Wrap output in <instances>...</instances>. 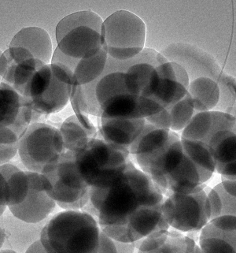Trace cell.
<instances>
[{"mask_svg": "<svg viewBox=\"0 0 236 253\" xmlns=\"http://www.w3.org/2000/svg\"><path fill=\"white\" fill-rule=\"evenodd\" d=\"M72 85L73 77L67 66L59 63L42 66L22 95L33 111L32 123L63 111L69 102Z\"/></svg>", "mask_w": 236, "mask_h": 253, "instance_id": "cell-4", "label": "cell"}, {"mask_svg": "<svg viewBox=\"0 0 236 253\" xmlns=\"http://www.w3.org/2000/svg\"><path fill=\"white\" fill-rule=\"evenodd\" d=\"M210 220L225 215L236 216V181L222 177L221 183L209 189L207 195Z\"/></svg>", "mask_w": 236, "mask_h": 253, "instance_id": "cell-22", "label": "cell"}, {"mask_svg": "<svg viewBox=\"0 0 236 253\" xmlns=\"http://www.w3.org/2000/svg\"><path fill=\"white\" fill-rule=\"evenodd\" d=\"M51 183L49 196L63 210H82L89 201L90 186L76 168L74 152L66 151L41 172Z\"/></svg>", "mask_w": 236, "mask_h": 253, "instance_id": "cell-7", "label": "cell"}, {"mask_svg": "<svg viewBox=\"0 0 236 253\" xmlns=\"http://www.w3.org/2000/svg\"><path fill=\"white\" fill-rule=\"evenodd\" d=\"M114 242H115L116 247H117L118 253H134L136 250L135 242L125 243V242H117L115 240H114Z\"/></svg>", "mask_w": 236, "mask_h": 253, "instance_id": "cell-33", "label": "cell"}, {"mask_svg": "<svg viewBox=\"0 0 236 253\" xmlns=\"http://www.w3.org/2000/svg\"><path fill=\"white\" fill-rule=\"evenodd\" d=\"M45 64L35 59L22 47H9L0 58V76L2 82L23 95L25 89L35 73Z\"/></svg>", "mask_w": 236, "mask_h": 253, "instance_id": "cell-12", "label": "cell"}, {"mask_svg": "<svg viewBox=\"0 0 236 253\" xmlns=\"http://www.w3.org/2000/svg\"><path fill=\"white\" fill-rule=\"evenodd\" d=\"M145 119H98V132L101 139L129 151L146 126Z\"/></svg>", "mask_w": 236, "mask_h": 253, "instance_id": "cell-20", "label": "cell"}, {"mask_svg": "<svg viewBox=\"0 0 236 253\" xmlns=\"http://www.w3.org/2000/svg\"><path fill=\"white\" fill-rule=\"evenodd\" d=\"M159 80L155 91L147 98L162 110L180 101L188 92L189 78L188 73L178 63L166 59L158 66Z\"/></svg>", "mask_w": 236, "mask_h": 253, "instance_id": "cell-14", "label": "cell"}, {"mask_svg": "<svg viewBox=\"0 0 236 253\" xmlns=\"http://www.w3.org/2000/svg\"><path fill=\"white\" fill-rule=\"evenodd\" d=\"M74 152L76 168L90 188L104 189L122 174L131 161L129 151L98 136Z\"/></svg>", "mask_w": 236, "mask_h": 253, "instance_id": "cell-5", "label": "cell"}, {"mask_svg": "<svg viewBox=\"0 0 236 253\" xmlns=\"http://www.w3.org/2000/svg\"><path fill=\"white\" fill-rule=\"evenodd\" d=\"M5 238H6L5 232L2 230V228L0 226V250L2 249V246H3L4 242H5Z\"/></svg>", "mask_w": 236, "mask_h": 253, "instance_id": "cell-35", "label": "cell"}, {"mask_svg": "<svg viewBox=\"0 0 236 253\" xmlns=\"http://www.w3.org/2000/svg\"><path fill=\"white\" fill-rule=\"evenodd\" d=\"M180 140L183 149L188 157L200 169L212 177L215 172V162L206 144L181 137Z\"/></svg>", "mask_w": 236, "mask_h": 253, "instance_id": "cell-27", "label": "cell"}, {"mask_svg": "<svg viewBox=\"0 0 236 253\" xmlns=\"http://www.w3.org/2000/svg\"><path fill=\"white\" fill-rule=\"evenodd\" d=\"M96 253H118L114 240L108 237L100 230V242Z\"/></svg>", "mask_w": 236, "mask_h": 253, "instance_id": "cell-31", "label": "cell"}, {"mask_svg": "<svg viewBox=\"0 0 236 253\" xmlns=\"http://www.w3.org/2000/svg\"><path fill=\"white\" fill-rule=\"evenodd\" d=\"M102 26L101 17L92 10L69 14L57 26V47L72 59L94 56L103 45Z\"/></svg>", "mask_w": 236, "mask_h": 253, "instance_id": "cell-6", "label": "cell"}, {"mask_svg": "<svg viewBox=\"0 0 236 253\" xmlns=\"http://www.w3.org/2000/svg\"><path fill=\"white\" fill-rule=\"evenodd\" d=\"M220 97L213 111H221L235 116L236 106V79L225 73H221L217 80Z\"/></svg>", "mask_w": 236, "mask_h": 253, "instance_id": "cell-29", "label": "cell"}, {"mask_svg": "<svg viewBox=\"0 0 236 253\" xmlns=\"http://www.w3.org/2000/svg\"><path fill=\"white\" fill-rule=\"evenodd\" d=\"M130 159L164 197L171 193H191L210 179L186 154L180 135L173 131L170 130L168 138L153 150Z\"/></svg>", "mask_w": 236, "mask_h": 253, "instance_id": "cell-2", "label": "cell"}, {"mask_svg": "<svg viewBox=\"0 0 236 253\" xmlns=\"http://www.w3.org/2000/svg\"><path fill=\"white\" fill-rule=\"evenodd\" d=\"M205 184L189 193H171L164 197L162 211L170 228L181 233L200 232L210 220Z\"/></svg>", "mask_w": 236, "mask_h": 253, "instance_id": "cell-9", "label": "cell"}, {"mask_svg": "<svg viewBox=\"0 0 236 253\" xmlns=\"http://www.w3.org/2000/svg\"><path fill=\"white\" fill-rule=\"evenodd\" d=\"M19 137L7 127H0V166L8 164L18 152Z\"/></svg>", "mask_w": 236, "mask_h": 253, "instance_id": "cell-30", "label": "cell"}, {"mask_svg": "<svg viewBox=\"0 0 236 253\" xmlns=\"http://www.w3.org/2000/svg\"><path fill=\"white\" fill-rule=\"evenodd\" d=\"M107 57V53L102 47L94 56L79 59L73 72V85H85L97 80L103 74Z\"/></svg>", "mask_w": 236, "mask_h": 253, "instance_id": "cell-26", "label": "cell"}, {"mask_svg": "<svg viewBox=\"0 0 236 253\" xmlns=\"http://www.w3.org/2000/svg\"><path fill=\"white\" fill-rule=\"evenodd\" d=\"M103 45L108 56L128 61L144 49L146 26L139 16L128 10H118L103 22Z\"/></svg>", "mask_w": 236, "mask_h": 253, "instance_id": "cell-8", "label": "cell"}, {"mask_svg": "<svg viewBox=\"0 0 236 253\" xmlns=\"http://www.w3.org/2000/svg\"><path fill=\"white\" fill-rule=\"evenodd\" d=\"M30 179V190L26 200L17 206L8 207L16 218L27 223H37L47 218L56 207L50 196V181L42 173L26 171Z\"/></svg>", "mask_w": 236, "mask_h": 253, "instance_id": "cell-11", "label": "cell"}, {"mask_svg": "<svg viewBox=\"0 0 236 253\" xmlns=\"http://www.w3.org/2000/svg\"><path fill=\"white\" fill-rule=\"evenodd\" d=\"M0 253H18L17 252L11 250H0Z\"/></svg>", "mask_w": 236, "mask_h": 253, "instance_id": "cell-36", "label": "cell"}, {"mask_svg": "<svg viewBox=\"0 0 236 253\" xmlns=\"http://www.w3.org/2000/svg\"><path fill=\"white\" fill-rule=\"evenodd\" d=\"M9 190L6 180L0 173V216L3 214L7 207Z\"/></svg>", "mask_w": 236, "mask_h": 253, "instance_id": "cell-32", "label": "cell"}, {"mask_svg": "<svg viewBox=\"0 0 236 253\" xmlns=\"http://www.w3.org/2000/svg\"><path fill=\"white\" fill-rule=\"evenodd\" d=\"M137 253H202L197 242L177 230H161L136 242Z\"/></svg>", "mask_w": 236, "mask_h": 253, "instance_id": "cell-17", "label": "cell"}, {"mask_svg": "<svg viewBox=\"0 0 236 253\" xmlns=\"http://www.w3.org/2000/svg\"><path fill=\"white\" fill-rule=\"evenodd\" d=\"M0 173L8 185L7 207L21 205L26 200L30 190V179L27 173L10 164L0 166Z\"/></svg>", "mask_w": 236, "mask_h": 253, "instance_id": "cell-24", "label": "cell"}, {"mask_svg": "<svg viewBox=\"0 0 236 253\" xmlns=\"http://www.w3.org/2000/svg\"><path fill=\"white\" fill-rule=\"evenodd\" d=\"M188 93L192 100L195 114L213 111L220 97V89L217 82L204 77L190 82Z\"/></svg>", "mask_w": 236, "mask_h": 253, "instance_id": "cell-23", "label": "cell"}, {"mask_svg": "<svg viewBox=\"0 0 236 253\" xmlns=\"http://www.w3.org/2000/svg\"><path fill=\"white\" fill-rule=\"evenodd\" d=\"M10 47H22L45 64L52 59V42L44 29L39 27L23 28L10 42Z\"/></svg>", "mask_w": 236, "mask_h": 253, "instance_id": "cell-21", "label": "cell"}, {"mask_svg": "<svg viewBox=\"0 0 236 253\" xmlns=\"http://www.w3.org/2000/svg\"><path fill=\"white\" fill-rule=\"evenodd\" d=\"M61 135L67 151L76 152L98 136V131L89 130L79 122L76 115L67 118L61 125Z\"/></svg>", "mask_w": 236, "mask_h": 253, "instance_id": "cell-25", "label": "cell"}, {"mask_svg": "<svg viewBox=\"0 0 236 253\" xmlns=\"http://www.w3.org/2000/svg\"><path fill=\"white\" fill-rule=\"evenodd\" d=\"M206 144L215 162V171L224 178L236 181V128H223L215 132Z\"/></svg>", "mask_w": 236, "mask_h": 253, "instance_id": "cell-18", "label": "cell"}, {"mask_svg": "<svg viewBox=\"0 0 236 253\" xmlns=\"http://www.w3.org/2000/svg\"><path fill=\"white\" fill-rule=\"evenodd\" d=\"M59 128L47 123H31L20 136L18 153L29 171L41 173L43 168L66 152Z\"/></svg>", "mask_w": 236, "mask_h": 253, "instance_id": "cell-10", "label": "cell"}, {"mask_svg": "<svg viewBox=\"0 0 236 253\" xmlns=\"http://www.w3.org/2000/svg\"><path fill=\"white\" fill-rule=\"evenodd\" d=\"M166 109L169 111L171 120L170 130L176 132L183 130L195 115L193 103L188 92L180 101Z\"/></svg>", "mask_w": 236, "mask_h": 253, "instance_id": "cell-28", "label": "cell"}, {"mask_svg": "<svg viewBox=\"0 0 236 253\" xmlns=\"http://www.w3.org/2000/svg\"><path fill=\"white\" fill-rule=\"evenodd\" d=\"M163 201L162 191L131 160L109 187L90 188L89 201L81 211L91 214L108 237L125 242L128 234L150 223Z\"/></svg>", "mask_w": 236, "mask_h": 253, "instance_id": "cell-1", "label": "cell"}, {"mask_svg": "<svg viewBox=\"0 0 236 253\" xmlns=\"http://www.w3.org/2000/svg\"><path fill=\"white\" fill-rule=\"evenodd\" d=\"M2 51L0 50V58H1V56H2ZM2 82V78H1V76H0V83Z\"/></svg>", "mask_w": 236, "mask_h": 253, "instance_id": "cell-37", "label": "cell"}, {"mask_svg": "<svg viewBox=\"0 0 236 253\" xmlns=\"http://www.w3.org/2000/svg\"><path fill=\"white\" fill-rule=\"evenodd\" d=\"M31 107L26 99L14 88L0 83V127H7L18 137L32 123Z\"/></svg>", "mask_w": 236, "mask_h": 253, "instance_id": "cell-15", "label": "cell"}, {"mask_svg": "<svg viewBox=\"0 0 236 253\" xmlns=\"http://www.w3.org/2000/svg\"><path fill=\"white\" fill-rule=\"evenodd\" d=\"M26 253H47L45 249L42 245L40 240L35 241L34 243L32 244L30 247L28 248Z\"/></svg>", "mask_w": 236, "mask_h": 253, "instance_id": "cell-34", "label": "cell"}, {"mask_svg": "<svg viewBox=\"0 0 236 253\" xmlns=\"http://www.w3.org/2000/svg\"><path fill=\"white\" fill-rule=\"evenodd\" d=\"M100 234V226L91 214L65 210L46 224L39 240L47 253H96Z\"/></svg>", "mask_w": 236, "mask_h": 253, "instance_id": "cell-3", "label": "cell"}, {"mask_svg": "<svg viewBox=\"0 0 236 253\" xmlns=\"http://www.w3.org/2000/svg\"><path fill=\"white\" fill-rule=\"evenodd\" d=\"M236 128V116L221 111L195 113L180 137L205 144L212 135L223 128Z\"/></svg>", "mask_w": 236, "mask_h": 253, "instance_id": "cell-19", "label": "cell"}, {"mask_svg": "<svg viewBox=\"0 0 236 253\" xmlns=\"http://www.w3.org/2000/svg\"><path fill=\"white\" fill-rule=\"evenodd\" d=\"M236 216L225 215L209 220L199 234L202 253H236Z\"/></svg>", "mask_w": 236, "mask_h": 253, "instance_id": "cell-16", "label": "cell"}, {"mask_svg": "<svg viewBox=\"0 0 236 253\" xmlns=\"http://www.w3.org/2000/svg\"><path fill=\"white\" fill-rule=\"evenodd\" d=\"M179 44L182 50L189 57L186 56L181 51H179L174 44L169 46L163 51L162 55L169 62H174L180 65L188 73L190 82L196 78L203 77L211 78L212 80L217 82L222 71L221 66H219L212 55L191 44Z\"/></svg>", "mask_w": 236, "mask_h": 253, "instance_id": "cell-13", "label": "cell"}]
</instances>
